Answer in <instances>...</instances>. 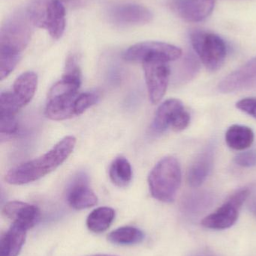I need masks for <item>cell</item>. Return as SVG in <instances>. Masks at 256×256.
I'll list each match as a JSON object with an SVG mask.
<instances>
[{
	"instance_id": "cell-22",
	"label": "cell",
	"mask_w": 256,
	"mask_h": 256,
	"mask_svg": "<svg viewBox=\"0 0 256 256\" xmlns=\"http://www.w3.org/2000/svg\"><path fill=\"white\" fill-rule=\"evenodd\" d=\"M108 239L114 244H138L144 240V234L142 231L135 227L125 226L110 233Z\"/></svg>"
},
{
	"instance_id": "cell-11",
	"label": "cell",
	"mask_w": 256,
	"mask_h": 256,
	"mask_svg": "<svg viewBox=\"0 0 256 256\" xmlns=\"http://www.w3.org/2000/svg\"><path fill=\"white\" fill-rule=\"evenodd\" d=\"M256 86V57L222 80L218 86L222 93L234 92Z\"/></svg>"
},
{
	"instance_id": "cell-31",
	"label": "cell",
	"mask_w": 256,
	"mask_h": 256,
	"mask_svg": "<svg viewBox=\"0 0 256 256\" xmlns=\"http://www.w3.org/2000/svg\"><path fill=\"white\" fill-rule=\"evenodd\" d=\"M195 256H214L210 255V254H198V255H197Z\"/></svg>"
},
{
	"instance_id": "cell-28",
	"label": "cell",
	"mask_w": 256,
	"mask_h": 256,
	"mask_svg": "<svg viewBox=\"0 0 256 256\" xmlns=\"http://www.w3.org/2000/svg\"><path fill=\"white\" fill-rule=\"evenodd\" d=\"M236 108L245 112L247 115L251 116L256 120V98H247L242 99L236 104Z\"/></svg>"
},
{
	"instance_id": "cell-24",
	"label": "cell",
	"mask_w": 256,
	"mask_h": 256,
	"mask_svg": "<svg viewBox=\"0 0 256 256\" xmlns=\"http://www.w3.org/2000/svg\"><path fill=\"white\" fill-rule=\"evenodd\" d=\"M99 100V96L94 92H84L78 94L75 100V115L84 114L87 109L96 104Z\"/></svg>"
},
{
	"instance_id": "cell-32",
	"label": "cell",
	"mask_w": 256,
	"mask_h": 256,
	"mask_svg": "<svg viewBox=\"0 0 256 256\" xmlns=\"http://www.w3.org/2000/svg\"><path fill=\"white\" fill-rule=\"evenodd\" d=\"M90 256H113V255H106V254H98V255H93Z\"/></svg>"
},
{
	"instance_id": "cell-26",
	"label": "cell",
	"mask_w": 256,
	"mask_h": 256,
	"mask_svg": "<svg viewBox=\"0 0 256 256\" xmlns=\"http://www.w3.org/2000/svg\"><path fill=\"white\" fill-rule=\"evenodd\" d=\"M18 124L15 116L0 115V134L3 136H12L18 132Z\"/></svg>"
},
{
	"instance_id": "cell-13",
	"label": "cell",
	"mask_w": 256,
	"mask_h": 256,
	"mask_svg": "<svg viewBox=\"0 0 256 256\" xmlns=\"http://www.w3.org/2000/svg\"><path fill=\"white\" fill-rule=\"evenodd\" d=\"M69 206L76 210H83L96 206L98 198L89 186L85 174H79L74 179L67 191Z\"/></svg>"
},
{
	"instance_id": "cell-23",
	"label": "cell",
	"mask_w": 256,
	"mask_h": 256,
	"mask_svg": "<svg viewBox=\"0 0 256 256\" xmlns=\"http://www.w3.org/2000/svg\"><path fill=\"white\" fill-rule=\"evenodd\" d=\"M49 2L50 0H30L26 10L34 26L44 28Z\"/></svg>"
},
{
	"instance_id": "cell-19",
	"label": "cell",
	"mask_w": 256,
	"mask_h": 256,
	"mask_svg": "<svg viewBox=\"0 0 256 256\" xmlns=\"http://www.w3.org/2000/svg\"><path fill=\"white\" fill-rule=\"evenodd\" d=\"M254 132L250 128L234 124L225 132V142L228 147L236 150H243L253 143Z\"/></svg>"
},
{
	"instance_id": "cell-1",
	"label": "cell",
	"mask_w": 256,
	"mask_h": 256,
	"mask_svg": "<svg viewBox=\"0 0 256 256\" xmlns=\"http://www.w3.org/2000/svg\"><path fill=\"white\" fill-rule=\"evenodd\" d=\"M75 144V137H64L45 154L12 168L6 174V182L9 184L23 185L39 180L64 162L73 152Z\"/></svg>"
},
{
	"instance_id": "cell-9",
	"label": "cell",
	"mask_w": 256,
	"mask_h": 256,
	"mask_svg": "<svg viewBox=\"0 0 256 256\" xmlns=\"http://www.w3.org/2000/svg\"><path fill=\"white\" fill-rule=\"evenodd\" d=\"M108 19L119 26L145 25L151 22L153 14L145 6L134 3L115 4L108 12Z\"/></svg>"
},
{
	"instance_id": "cell-12",
	"label": "cell",
	"mask_w": 256,
	"mask_h": 256,
	"mask_svg": "<svg viewBox=\"0 0 256 256\" xmlns=\"http://www.w3.org/2000/svg\"><path fill=\"white\" fill-rule=\"evenodd\" d=\"M5 218L29 230L35 226L40 218L39 208L33 204L20 201H12L6 203L3 208Z\"/></svg>"
},
{
	"instance_id": "cell-21",
	"label": "cell",
	"mask_w": 256,
	"mask_h": 256,
	"mask_svg": "<svg viewBox=\"0 0 256 256\" xmlns=\"http://www.w3.org/2000/svg\"><path fill=\"white\" fill-rule=\"evenodd\" d=\"M111 182L119 188H125L130 184L132 178V170L126 158L119 156L116 158L109 170Z\"/></svg>"
},
{
	"instance_id": "cell-5",
	"label": "cell",
	"mask_w": 256,
	"mask_h": 256,
	"mask_svg": "<svg viewBox=\"0 0 256 256\" xmlns=\"http://www.w3.org/2000/svg\"><path fill=\"white\" fill-rule=\"evenodd\" d=\"M193 49L206 68L210 72L220 69L227 56V46L222 38L204 30H193L190 33Z\"/></svg>"
},
{
	"instance_id": "cell-30",
	"label": "cell",
	"mask_w": 256,
	"mask_h": 256,
	"mask_svg": "<svg viewBox=\"0 0 256 256\" xmlns=\"http://www.w3.org/2000/svg\"><path fill=\"white\" fill-rule=\"evenodd\" d=\"M251 208H252V212H253V213L256 215V198L252 202V207Z\"/></svg>"
},
{
	"instance_id": "cell-15",
	"label": "cell",
	"mask_w": 256,
	"mask_h": 256,
	"mask_svg": "<svg viewBox=\"0 0 256 256\" xmlns=\"http://www.w3.org/2000/svg\"><path fill=\"white\" fill-rule=\"evenodd\" d=\"M184 109L183 103L178 99L171 98L165 100L158 108L151 128L155 132H163L171 128L174 120Z\"/></svg>"
},
{
	"instance_id": "cell-4",
	"label": "cell",
	"mask_w": 256,
	"mask_h": 256,
	"mask_svg": "<svg viewBox=\"0 0 256 256\" xmlns=\"http://www.w3.org/2000/svg\"><path fill=\"white\" fill-rule=\"evenodd\" d=\"M33 26L26 8L11 14L0 30V54L21 56L31 40Z\"/></svg>"
},
{
	"instance_id": "cell-6",
	"label": "cell",
	"mask_w": 256,
	"mask_h": 256,
	"mask_svg": "<svg viewBox=\"0 0 256 256\" xmlns=\"http://www.w3.org/2000/svg\"><path fill=\"white\" fill-rule=\"evenodd\" d=\"M180 48L160 42H144L132 45L125 51L123 60L133 62L161 61L165 62L176 61L181 57Z\"/></svg>"
},
{
	"instance_id": "cell-10",
	"label": "cell",
	"mask_w": 256,
	"mask_h": 256,
	"mask_svg": "<svg viewBox=\"0 0 256 256\" xmlns=\"http://www.w3.org/2000/svg\"><path fill=\"white\" fill-rule=\"evenodd\" d=\"M168 6L183 20L198 22L204 21L213 13L215 0H169Z\"/></svg>"
},
{
	"instance_id": "cell-7",
	"label": "cell",
	"mask_w": 256,
	"mask_h": 256,
	"mask_svg": "<svg viewBox=\"0 0 256 256\" xmlns=\"http://www.w3.org/2000/svg\"><path fill=\"white\" fill-rule=\"evenodd\" d=\"M246 188L239 190L213 213L201 221L203 226L210 230H222L232 226L238 218L239 210L249 196Z\"/></svg>"
},
{
	"instance_id": "cell-8",
	"label": "cell",
	"mask_w": 256,
	"mask_h": 256,
	"mask_svg": "<svg viewBox=\"0 0 256 256\" xmlns=\"http://www.w3.org/2000/svg\"><path fill=\"white\" fill-rule=\"evenodd\" d=\"M142 64L149 98L152 104H156L166 92L171 73L169 66L161 61L144 62Z\"/></svg>"
},
{
	"instance_id": "cell-17",
	"label": "cell",
	"mask_w": 256,
	"mask_h": 256,
	"mask_svg": "<svg viewBox=\"0 0 256 256\" xmlns=\"http://www.w3.org/2000/svg\"><path fill=\"white\" fill-rule=\"evenodd\" d=\"M27 230L16 224H12L2 236L0 256H18L21 252L27 237Z\"/></svg>"
},
{
	"instance_id": "cell-3",
	"label": "cell",
	"mask_w": 256,
	"mask_h": 256,
	"mask_svg": "<svg viewBox=\"0 0 256 256\" xmlns=\"http://www.w3.org/2000/svg\"><path fill=\"white\" fill-rule=\"evenodd\" d=\"M181 168L176 158L166 156L156 164L148 177L152 196L163 202H172L181 184Z\"/></svg>"
},
{
	"instance_id": "cell-18",
	"label": "cell",
	"mask_w": 256,
	"mask_h": 256,
	"mask_svg": "<svg viewBox=\"0 0 256 256\" xmlns=\"http://www.w3.org/2000/svg\"><path fill=\"white\" fill-rule=\"evenodd\" d=\"M38 76L33 72H27L20 75L13 86V93L21 108L28 104L36 94Z\"/></svg>"
},
{
	"instance_id": "cell-29",
	"label": "cell",
	"mask_w": 256,
	"mask_h": 256,
	"mask_svg": "<svg viewBox=\"0 0 256 256\" xmlns=\"http://www.w3.org/2000/svg\"><path fill=\"white\" fill-rule=\"evenodd\" d=\"M189 122H190V115L186 110L183 109L176 117L171 128L173 130L180 132L186 129L189 126Z\"/></svg>"
},
{
	"instance_id": "cell-2",
	"label": "cell",
	"mask_w": 256,
	"mask_h": 256,
	"mask_svg": "<svg viewBox=\"0 0 256 256\" xmlns=\"http://www.w3.org/2000/svg\"><path fill=\"white\" fill-rule=\"evenodd\" d=\"M81 84V78L63 74L61 80L50 90L45 115L54 121L69 120L75 115V100Z\"/></svg>"
},
{
	"instance_id": "cell-14",
	"label": "cell",
	"mask_w": 256,
	"mask_h": 256,
	"mask_svg": "<svg viewBox=\"0 0 256 256\" xmlns=\"http://www.w3.org/2000/svg\"><path fill=\"white\" fill-rule=\"evenodd\" d=\"M66 7L62 0H50L44 28L55 40H58L64 34L66 25Z\"/></svg>"
},
{
	"instance_id": "cell-16",
	"label": "cell",
	"mask_w": 256,
	"mask_h": 256,
	"mask_svg": "<svg viewBox=\"0 0 256 256\" xmlns=\"http://www.w3.org/2000/svg\"><path fill=\"white\" fill-rule=\"evenodd\" d=\"M213 150L210 148L201 152L189 167L187 180L192 188L201 186L208 177L213 166Z\"/></svg>"
},
{
	"instance_id": "cell-25",
	"label": "cell",
	"mask_w": 256,
	"mask_h": 256,
	"mask_svg": "<svg viewBox=\"0 0 256 256\" xmlns=\"http://www.w3.org/2000/svg\"><path fill=\"white\" fill-rule=\"evenodd\" d=\"M21 58V56L0 54V78L2 80L13 72Z\"/></svg>"
},
{
	"instance_id": "cell-20",
	"label": "cell",
	"mask_w": 256,
	"mask_h": 256,
	"mask_svg": "<svg viewBox=\"0 0 256 256\" xmlns=\"http://www.w3.org/2000/svg\"><path fill=\"white\" fill-rule=\"evenodd\" d=\"M114 218L115 212L114 209L108 207L98 208L87 218V228L93 232H103L109 228Z\"/></svg>"
},
{
	"instance_id": "cell-27",
	"label": "cell",
	"mask_w": 256,
	"mask_h": 256,
	"mask_svg": "<svg viewBox=\"0 0 256 256\" xmlns=\"http://www.w3.org/2000/svg\"><path fill=\"white\" fill-rule=\"evenodd\" d=\"M234 162L241 167H252L256 166V150H250L241 152L234 158Z\"/></svg>"
}]
</instances>
